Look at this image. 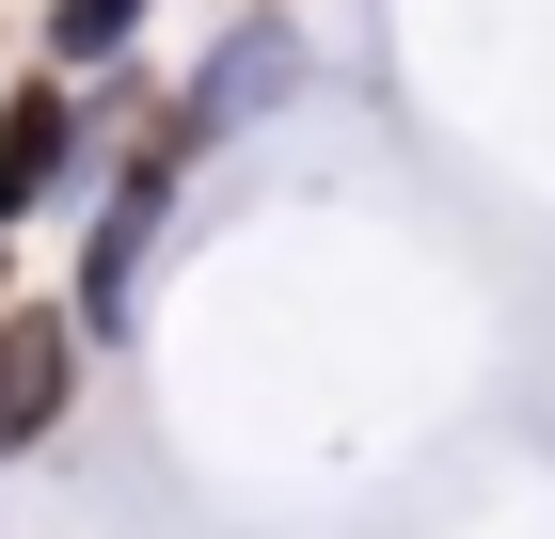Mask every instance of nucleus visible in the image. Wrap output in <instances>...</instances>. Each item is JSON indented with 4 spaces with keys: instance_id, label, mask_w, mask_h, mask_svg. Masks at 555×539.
Returning a JSON list of instances; mask_svg holds the SVG:
<instances>
[{
    "instance_id": "obj_3",
    "label": "nucleus",
    "mask_w": 555,
    "mask_h": 539,
    "mask_svg": "<svg viewBox=\"0 0 555 539\" xmlns=\"http://www.w3.org/2000/svg\"><path fill=\"white\" fill-rule=\"evenodd\" d=\"M128 33H143V0H48V48L64 64H112Z\"/></svg>"
},
{
    "instance_id": "obj_2",
    "label": "nucleus",
    "mask_w": 555,
    "mask_h": 539,
    "mask_svg": "<svg viewBox=\"0 0 555 539\" xmlns=\"http://www.w3.org/2000/svg\"><path fill=\"white\" fill-rule=\"evenodd\" d=\"M64 175H80V95H64V80L0 95V222H33Z\"/></svg>"
},
{
    "instance_id": "obj_1",
    "label": "nucleus",
    "mask_w": 555,
    "mask_h": 539,
    "mask_svg": "<svg viewBox=\"0 0 555 539\" xmlns=\"http://www.w3.org/2000/svg\"><path fill=\"white\" fill-rule=\"evenodd\" d=\"M80 397V301H0V460H33Z\"/></svg>"
}]
</instances>
